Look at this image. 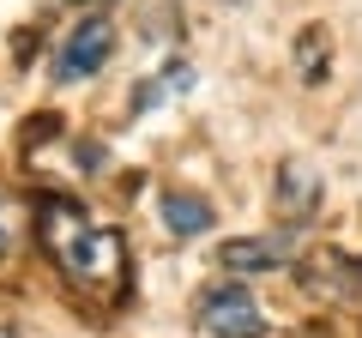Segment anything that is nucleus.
Wrapping results in <instances>:
<instances>
[{
	"label": "nucleus",
	"mask_w": 362,
	"mask_h": 338,
	"mask_svg": "<svg viewBox=\"0 0 362 338\" xmlns=\"http://www.w3.org/2000/svg\"><path fill=\"white\" fill-rule=\"evenodd\" d=\"M109 54H115V25H109V18H85V25L66 30L61 54H54V78H61V85L97 78L109 66Z\"/></svg>",
	"instance_id": "obj_2"
},
{
	"label": "nucleus",
	"mask_w": 362,
	"mask_h": 338,
	"mask_svg": "<svg viewBox=\"0 0 362 338\" xmlns=\"http://www.w3.org/2000/svg\"><path fill=\"white\" fill-rule=\"evenodd\" d=\"M181 91H194V66H187V61H169L163 73H151L139 91H133V109H157L163 97H181Z\"/></svg>",
	"instance_id": "obj_7"
},
{
	"label": "nucleus",
	"mask_w": 362,
	"mask_h": 338,
	"mask_svg": "<svg viewBox=\"0 0 362 338\" xmlns=\"http://www.w3.org/2000/svg\"><path fill=\"white\" fill-rule=\"evenodd\" d=\"M37 235L49 247V260L66 272V284H78L85 296L115 302L127 290V242L109 223H90L73 199H42Z\"/></svg>",
	"instance_id": "obj_1"
},
{
	"label": "nucleus",
	"mask_w": 362,
	"mask_h": 338,
	"mask_svg": "<svg viewBox=\"0 0 362 338\" xmlns=\"http://www.w3.org/2000/svg\"><path fill=\"white\" fill-rule=\"evenodd\" d=\"M296 66L308 73V85H320V78H326V37H320V25L302 30V42H296Z\"/></svg>",
	"instance_id": "obj_8"
},
{
	"label": "nucleus",
	"mask_w": 362,
	"mask_h": 338,
	"mask_svg": "<svg viewBox=\"0 0 362 338\" xmlns=\"http://www.w3.org/2000/svg\"><path fill=\"white\" fill-rule=\"evenodd\" d=\"M314 199H320L314 169L308 163H284V175H278V211H284V218H308Z\"/></svg>",
	"instance_id": "obj_6"
},
{
	"label": "nucleus",
	"mask_w": 362,
	"mask_h": 338,
	"mask_svg": "<svg viewBox=\"0 0 362 338\" xmlns=\"http://www.w3.org/2000/svg\"><path fill=\"white\" fill-rule=\"evenodd\" d=\"M13 235H18V223H13V206H6V194H0V260H6Z\"/></svg>",
	"instance_id": "obj_9"
},
{
	"label": "nucleus",
	"mask_w": 362,
	"mask_h": 338,
	"mask_svg": "<svg viewBox=\"0 0 362 338\" xmlns=\"http://www.w3.org/2000/svg\"><path fill=\"white\" fill-rule=\"evenodd\" d=\"M199 320H206L211 338H259V332H266V320H259V302L247 296L242 284H218V290H206V302H199Z\"/></svg>",
	"instance_id": "obj_3"
},
{
	"label": "nucleus",
	"mask_w": 362,
	"mask_h": 338,
	"mask_svg": "<svg viewBox=\"0 0 362 338\" xmlns=\"http://www.w3.org/2000/svg\"><path fill=\"white\" fill-rule=\"evenodd\" d=\"M157 218L169 223V235H206L211 230V199H199V194H163L157 199Z\"/></svg>",
	"instance_id": "obj_5"
},
{
	"label": "nucleus",
	"mask_w": 362,
	"mask_h": 338,
	"mask_svg": "<svg viewBox=\"0 0 362 338\" xmlns=\"http://www.w3.org/2000/svg\"><path fill=\"white\" fill-rule=\"evenodd\" d=\"M73 6H90V0H73Z\"/></svg>",
	"instance_id": "obj_10"
},
{
	"label": "nucleus",
	"mask_w": 362,
	"mask_h": 338,
	"mask_svg": "<svg viewBox=\"0 0 362 338\" xmlns=\"http://www.w3.org/2000/svg\"><path fill=\"white\" fill-rule=\"evenodd\" d=\"M223 272H284L296 260V230H272V235H242V242L218 247Z\"/></svg>",
	"instance_id": "obj_4"
}]
</instances>
